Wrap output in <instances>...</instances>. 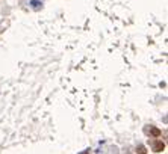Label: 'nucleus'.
<instances>
[{
  "instance_id": "obj_4",
  "label": "nucleus",
  "mask_w": 168,
  "mask_h": 154,
  "mask_svg": "<svg viewBox=\"0 0 168 154\" xmlns=\"http://www.w3.org/2000/svg\"><path fill=\"white\" fill-rule=\"evenodd\" d=\"M32 5H33V8H38V5H39V2H36V0H33V2H32Z\"/></svg>"
},
{
  "instance_id": "obj_3",
  "label": "nucleus",
  "mask_w": 168,
  "mask_h": 154,
  "mask_svg": "<svg viewBox=\"0 0 168 154\" xmlns=\"http://www.w3.org/2000/svg\"><path fill=\"white\" fill-rule=\"evenodd\" d=\"M136 153H138V154H147V150H145L144 145H139L138 148H136Z\"/></svg>"
},
{
  "instance_id": "obj_2",
  "label": "nucleus",
  "mask_w": 168,
  "mask_h": 154,
  "mask_svg": "<svg viewBox=\"0 0 168 154\" xmlns=\"http://www.w3.org/2000/svg\"><path fill=\"white\" fill-rule=\"evenodd\" d=\"M150 133L153 135V136H161V130H157V129H155V127H150Z\"/></svg>"
},
{
  "instance_id": "obj_1",
  "label": "nucleus",
  "mask_w": 168,
  "mask_h": 154,
  "mask_svg": "<svg viewBox=\"0 0 168 154\" xmlns=\"http://www.w3.org/2000/svg\"><path fill=\"white\" fill-rule=\"evenodd\" d=\"M165 148V144L162 141H156L155 144H153V151H156V153H159V151H162Z\"/></svg>"
},
{
  "instance_id": "obj_5",
  "label": "nucleus",
  "mask_w": 168,
  "mask_h": 154,
  "mask_svg": "<svg viewBox=\"0 0 168 154\" xmlns=\"http://www.w3.org/2000/svg\"><path fill=\"white\" fill-rule=\"evenodd\" d=\"M80 154H90V151H83V153H80Z\"/></svg>"
}]
</instances>
